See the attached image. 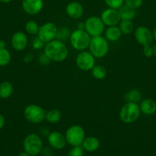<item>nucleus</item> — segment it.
Listing matches in <instances>:
<instances>
[{"mask_svg": "<svg viewBox=\"0 0 156 156\" xmlns=\"http://www.w3.org/2000/svg\"><path fill=\"white\" fill-rule=\"evenodd\" d=\"M141 114L139 104L125 102L119 110V117L122 123L130 124L137 121Z\"/></svg>", "mask_w": 156, "mask_h": 156, "instance_id": "obj_2", "label": "nucleus"}, {"mask_svg": "<svg viewBox=\"0 0 156 156\" xmlns=\"http://www.w3.org/2000/svg\"><path fill=\"white\" fill-rule=\"evenodd\" d=\"M23 148L24 151L32 156L39 155L43 148V141L41 136L35 133L28 134L23 141Z\"/></svg>", "mask_w": 156, "mask_h": 156, "instance_id": "obj_6", "label": "nucleus"}, {"mask_svg": "<svg viewBox=\"0 0 156 156\" xmlns=\"http://www.w3.org/2000/svg\"><path fill=\"white\" fill-rule=\"evenodd\" d=\"M67 156H84V149L81 146H73L69 151Z\"/></svg>", "mask_w": 156, "mask_h": 156, "instance_id": "obj_32", "label": "nucleus"}, {"mask_svg": "<svg viewBox=\"0 0 156 156\" xmlns=\"http://www.w3.org/2000/svg\"><path fill=\"white\" fill-rule=\"evenodd\" d=\"M58 30V27L54 23L51 21H47L40 25L37 37H38L43 42L47 44L56 39Z\"/></svg>", "mask_w": 156, "mask_h": 156, "instance_id": "obj_10", "label": "nucleus"}, {"mask_svg": "<svg viewBox=\"0 0 156 156\" xmlns=\"http://www.w3.org/2000/svg\"><path fill=\"white\" fill-rule=\"evenodd\" d=\"M96 58L90 53V51H80L75 59V63L77 68L82 71H90L96 65Z\"/></svg>", "mask_w": 156, "mask_h": 156, "instance_id": "obj_9", "label": "nucleus"}, {"mask_svg": "<svg viewBox=\"0 0 156 156\" xmlns=\"http://www.w3.org/2000/svg\"><path fill=\"white\" fill-rule=\"evenodd\" d=\"M105 29V24L99 16L92 15L84 21V30L91 37L102 35Z\"/></svg>", "mask_w": 156, "mask_h": 156, "instance_id": "obj_8", "label": "nucleus"}, {"mask_svg": "<svg viewBox=\"0 0 156 156\" xmlns=\"http://www.w3.org/2000/svg\"><path fill=\"white\" fill-rule=\"evenodd\" d=\"M70 34H71V31H70L68 27H61L58 28L56 39L63 41V42H65L67 40L70 39Z\"/></svg>", "mask_w": 156, "mask_h": 156, "instance_id": "obj_28", "label": "nucleus"}, {"mask_svg": "<svg viewBox=\"0 0 156 156\" xmlns=\"http://www.w3.org/2000/svg\"><path fill=\"white\" fill-rule=\"evenodd\" d=\"M61 112L58 109L53 108L46 111L45 120L49 123H57L61 120Z\"/></svg>", "mask_w": 156, "mask_h": 156, "instance_id": "obj_23", "label": "nucleus"}, {"mask_svg": "<svg viewBox=\"0 0 156 156\" xmlns=\"http://www.w3.org/2000/svg\"><path fill=\"white\" fill-rule=\"evenodd\" d=\"M11 45L16 51L21 52L25 50L28 45V37L27 34L21 30L15 32L11 37Z\"/></svg>", "mask_w": 156, "mask_h": 156, "instance_id": "obj_13", "label": "nucleus"}, {"mask_svg": "<svg viewBox=\"0 0 156 156\" xmlns=\"http://www.w3.org/2000/svg\"><path fill=\"white\" fill-rule=\"evenodd\" d=\"M44 45H45V43L43 42L38 37L34 38L32 43V48L35 50H41V49H44Z\"/></svg>", "mask_w": 156, "mask_h": 156, "instance_id": "obj_30", "label": "nucleus"}, {"mask_svg": "<svg viewBox=\"0 0 156 156\" xmlns=\"http://www.w3.org/2000/svg\"><path fill=\"white\" fill-rule=\"evenodd\" d=\"M118 26L122 34L125 35L131 34L135 30V26L132 21H129V20H121Z\"/></svg>", "mask_w": 156, "mask_h": 156, "instance_id": "obj_24", "label": "nucleus"}, {"mask_svg": "<svg viewBox=\"0 0 156 156\" xmlns=\"http://www.w3.org/2000/svg\"><path fill=\"white\" fill-rule=\"evenodd\" d=\"M91 37L85 30L76 29L71 32L70 37V44L74 50L77 51L86 50L89 47Z\"/></svg>", "mask_w": 156, "mask_h": 156, "instance_id": "obj_4", "label": "nucleus"}, {"mask_svg": "<svg viewBox=\"0 0 156 156\" xmlns=\"http://www.w3.org/2000/svg\"><path fill=\"white\" fill-rule=\"evenodd\" d=\"M23 114L28 122L33 124H39L45 120L46 111L40 105L31 104L24 108Z\"/></svg>", "mask_w": 156, "mask_h": 156, "instance_id": "obj_5", "label": "nucleus"}, {"mask_svg": "<svg viewBox=\"0 0 156 156\" xmlns=\"http://www.w3.org/2000/svg\"><path fill=\"white\" fill-rule=\"evenodd\" d=\"M136 9L129 7L127 5L124 4L121 6L118 11L120 15L121 20H129L132 21L136 16Z\"/></svg>", "mask_w": 156, "mask_h": 156, "instance_id": "obj_20", "label": "nucleus"}, {"mask_svg": "<svg viewBox=\"0 0 156 156\" xmlns=\"http://www.w3.org/2000/svg\"><path fill=\"white\" fill-rule=\"evenodd\" d=\"M133 33L136 41L142 47L151 44L152 41H154L152 31L145 26H139L135 28Z\"/></svg>", "mask_w": 156, "mask_h": 156, "instance_id": "obj_11", "label": "nucleus"}, {"mask_svg": "<svg viewBox=\"0 0 156 156\" xmlns=\"http://www.w3.org/2000/svg\"><path fill=\"white\" fill-rule=\"evenodd\" d=\"M78 29H81V30H84V22H80L77 26Z\"/></svg>", "mask_w": 156, "mask_h": 156, "instance_id": "obj_39", "label": "nucleus"}, {"mask_svg": "<svg viewBox=\"0 0 156 156\" xmlns=\"http://www.w3.org/2000/svg\"><path fill=\"white\" fill-rule=\"evenodd\" d=\"M47 138L49 146L53 149L61 150L64 149L67 144L65 136L58 131L50 132Z\"/></svg>", "mask_w": 156, "mask_h": 156, "instance_id": "obj_15", "label": "nucleus"}, {"mask_svg": "<svg viewBox=\"0 0 156 156\" xmlns=\"http://www.w3.org/2000/svg\"><path fill=\"white\" fill-rule=\"evenodd\" d=\"M104 37L109 41V42H117L120 40L122 34L119 29V26H110L105 29L104 31Z\"/></svg>", "mask_w": 156, "mask_h": 156, "instance_id": "obj_18", "label": "nucleus"}, {"mask_svg": "<svg viewBox=\"0 0 156 156\" xmlns=\"http://www.w3.org/2000/svg\"><path fill=\"white\" fill-rule=\"evenodd\" d=\"M38 62L41 66H45L48 65L51 61H50V59H49L48 56H47L44 52H43V53H41V54L38 56Z\"/></svg>", "mask_w": 156, "mask_h": 156, "instance_id": "obj_34", "label": "nucleus"}, {"mask_svg": "<svg viewBox=\"0 0 156 156\" xmlns=\"http://www.w3.org/2000/svg\"><path fill=\"white\" fill-rule=\"evenodd\" d=\"M6 124V119H5L4 116L2 114H0V129H2Z\"/></svg>", "mask_w": 156, "mask_h": 156, "instance_id": "obj_38", "label": "nucleus"}, {"mask_svg": "<svg viewBox=\"0 0 156 156\" xmlns=\"http://www.w3.org/2000/svg\"><path fill=\"white\" fill-rule=\"evenodd\" d=\"M66 141L67 144L73 146H81L84 139L86 138L85 130L80 125H72L67 128L65 134Z\"/></svg>", "mask_w": 156, "mask_h": 156, "instance_id": "obj_7", "label": "nucleus"}, {"mask_svg": "<svg viewBox=\"0 0 156 156\" xmlns=\"http://www.w3.org/2000/svg\"><path fill=\"white\" fill-rule=\"evenodd\" d=\"M50 131L48 128L47 127H42L40 129V135L44 137H47L50 134Z\"/></svg>", "mask_w": 156, "mask_h": 156, "instance_id": "obj_37", "label": "nucleus"}, {"mask_svg": "<svg viewBox=\"0 0 156 156\" xmlns=\"http://www.w3.org/2000/svg\"><path fill=\"white\" fill-rule=\"evenodd\" d=\"M153 50H154V56L156 57V44L153 46Z\"/></svg>", "mask_w": 156, "mask_h": 156, "instance_id": "obj_44", "label": "nucleus"}, {"mask_svg": "<svg viewBox=\"0 0 156 156\" xmlns=\"http://www.w3.org/2000/svg\"><path fill=\"white\" fill-rule=\"evenodd\" d=\"M39 27L38 22L35 20H29L25 23L24 25V29L28 34L32 35V36H37L38 34Z\"/></svg>", "mask_w": 156, "mask_h": 156, "instance_id": "obj_26", "label": "nucleus"}, {"mask_svg": "<svg viewBox=\"0 0 156 156\" xmlns=\"http://www.w3.org/2000/svg\"><path fill=\"white\" fill-rule=\"evenodd\" d=\"M34 59V54L32 53H27L26 55H24V56L23 57V62L24 63H30L33 61Z\"/></svg>", "mask_w": 156, "mask_h": 156, "instance_id": "obj_36", "label": "nucleus"}, {"mask_svg": "<svg viewBox=\"0 0 156 156\" xmlns=\"http://www.w3.org/2000/svg\"><path fill=\"white\" fill-rule=\"evenodd\" d=\"M142 53L143 55L147 58H151L154 56V50H153V47L151 44L145 45L142 47Z\"/></svg>", "mask_w": 156, "mask_h": 156, "instance_id": "obj_33", "label": "nucleus"}, {"mask_svg": "<svg viewBox=\"0 0 156 156\" xmlns=\"http://www.w3.org/2000/svg\"><path fill=\"white\" fill-rule=\"evenodd\" d=\"M65 12L69 18L76 20L83 16L84 13V9L81 3H80L79 2L73 1L67 5Z\"/></svg>", "mask_w": 156, "mask_h": 156, "instance_id": "obj_16", "label": "nucleus"}, {"mask_svg": "<svg viewBox=\"0 0 156 156\" xmlns=\"http://www.w3.org/2000/svg\"><path fill=\"white\" fill-rule=\"evenodd\" d=\"M142 93L137 88H132L128 90L124 94V100L125 102H132V103L139 104L142 101Z\"/></svg>", "mask_w": 156, "mask_h": 156, "instance_id": "obj_21", "label": "nucleus"}, {"mask_svg": "<svg viewBox=\"0 0 156 156\" xmlns=\"http://www.w3.org/2000/svg\"><path fill=\"white\" fill-rule=\"evenodd\" d=\"M14 92L13 85L9 81H4L0 83V98L7 99L12 95Z\"/></svg>", "mask_w": 156, "mask_h": 156, "instance_id": "obj_22", "label": "nucleus"}, {"mask_svg": "<svg viewBox=\"0 0 156 156\" xmlns=\"http://www.w3.org/2000/svg\"><path fill=\"white\" fill-rule=\"evenodd\" d=\"M12 59V55L6 47H0V66L9 65Z\"/></svg>", "mask_w": 156, "mask_h": 156, "instance_id": "obj_27", "label": "nucleus"}, {"mask_svg": "<svg viewBox=\"0 0 156 156\" xmlns=\"http://www.w3.org/2000/svg\"><path fill=\"white\" fill-rule=\"evenodd\" d=\"M141 113L145 115H153L156 113V101L153 99H143L139 102Z\"/></svg>", "mask_w": 156, "mask_h": 156, "instance_id": "obj_17", "label": "nucleus"}, {"mask_svg": "<svg viewBox=\"0 0 156 156\" xmlns=\"http://www.w3.org/2000/svg\"><path fill=\"white\" fill-rule=\"evenodd\" d=\"M12 1V0H0V2L5 3V4H6V3L11 2Z\"/></svg>", "mask_w": 156, "mask_h": 156, "instance_id": "obj_43", "label": "nucleus"}, {"mask_svg": "<svg viewBox=\"0 0 156 156\" xmlns=\"http://www.w3.org/2000/svg\"><path fill=\"white\" fill-rule=\"evenodd\" d=\"M89 51L95 58H103L108 54L110 50L109 41L102 35L97 37H93L90 39L89 44Z\"/></svg>", "mask_w": 156, "mask_h": 156, "instance_id": "obj_3", "label": "nucleus"}, {"mask_svg": "<svg viewBox=\"0 0 156 156\" xmlns=\"http://www.w3.org/2000/svg\"><path fill=\"white\" fill-rule=\"evenodd\" d=\"M21 8L24 12L29 15H36L42 11L44 8L43 0H23Z\"/></svg>", "mask_w": 156, "mask_h": 156, "instance_id": "obj_14", "label": "nucleus"}, {"mask_svg": "<svg viewBox=\"0 0 156 156\" xmlns=\"http://www.w3.org/2000/svg\"><path fill=\"white\" fill-rule=\"evenodd\" d=\"M100 18L105 26H116L119 24L121 21V17L118 9L107 8L102 11Z\"/></svg>", "mask_w": 156, "mask_h": 156, "instance_id": "obj_12", "label": "nucleus"}, {"mask_svg": "<svg viewBox=\"0 0 156 156\" xmlns=\"http://www.w3.org/2000/svg\"><path fill=\"white\" fill-rule=\"evenodd\" d=\"M108 8L114 9H119L124 5V0H104Z\"/></svg>", "mask_w": 156, "mask_h": 156, "instance_id": "obj_29", "label": "nucleus"}, {"mask_svg": "<svg viewBox=\"0 0 156 156\" xmlns=\"http://www.w3.org/2000/svg\"><path fill=\"white\" fill-rule=\"evenodd\" d=\"M21 1H23V0H21Z\"/></svg>", "mask_w": 156, "mask_h": 156, "instance_id": "obj_45", "label": "nucleus"}, {"mask_svg": "<svg viewBox=\"0 0 156 156\" xmlns=\"http://www.w3.org/2000/svg\"><path fill=\"white\" fill-rule=\"evenodd\" d=\"M44 53L48 56L50 61L56 62H61L67 59L69 55V50L65 43L54 39L45 44L44 47Z\"/></svg>", "mask_w": 156, "mask_h": 156, "instance_id": "obj_1", "label": "nucleus"}, {"mask_svg": "<svg viewBox=\"0 0 156 156\" xmlns=\"http://www.w3.org/2000/svg\"><path fill=\"white\" fill-rule=\"evenodd\" d=\"M92 76L96 80H103L107 76V70L101 65H95L91 70Z\"/></svg>", "mask_w": 156, "mask_h": 156, "instance_id": "obj_25", "label": "nucleus"}, {"mask_svg": "<svg viewBox=\"0 0 156 156\" xmlns=\"http://www.w3.org/2000/svg\"><path fill=\"white\" fill-rule=\"evenodd\" d=\"M6 44L5 43L4 41H0V47H6Z\"/></svg>", "mask_w": 156, "mask_h": 156, "instance_id": "obj_41", "label": "nucleus"}, {"mask_svg": "<svg viewBox=\"0 0 156 156\" xmlns=\"http://www.w3.org/2000/svg\"><path fill=\"white\" fill-rule=\"evenodd\" d=\"M18 156H32L31 155H29L28 153V152H26L25 151H24V152H20L19 153V155H18Z\"/></svg>", "mask_w": 156, "mask_h": 156, "instance_id": "obj_40", "label": "nucleus"}, {"mask_svg": "<svg viewBox=\"0 0 156 156\" xmlns=\"http://www.w3.org/2000/svg\"><path fill=\"white\" fill-rule=\"evenodd\" d=\"M152 33H153V37H154V40L156 41V26L154 28V30H153Z\"/></svg>", "mask_w": 156, "mask_h": 156, "instance_id": "obj_42", "label": "nucleus"}, {"mask_svg": "<svg viewBox=\"0 0 156 156\" xmlns=\"http://www.w3.org/2000/svg\"><path fill=\"white\" fill-rule=\"evenodd\" d=\"M40 155L41 156H52L53 155V149L50 146H43Z\"/></svg>", "mask_w": 156, "mask_h": 156, "instance_id": "obj_35", "label": "nucleus"}, {"mask_svg": "<svg viewBox=\"0 0 156 156\" xmlns=\"http://www.w3.org/2000/svg\"><path fill=\"white\" fill-rule=\"evenodd\" d=\"M124 4L127 5L132 9H137L143 4V0H124Z\"/></svg>", "mask_w": 156, "mask_h": 156, "instance_id": "obj_31", "label": "nucleus"}, {"mask_svg": "<svg viewBox=\"0 0 156 156\" xmlns=\"http://www.w3.org/2000/svg\"><path fill=\"white\" fill-rule=\"evenodd\" d=\"M100 146V142L99 139L95 136H88L84 139L81 147L84 151L88 152H93L98 150Z\"/></svg>", "mask_w": 156, "mask_h": 156, "instance_id": "obj_19", "label": "nucleus"}]
</instances>
